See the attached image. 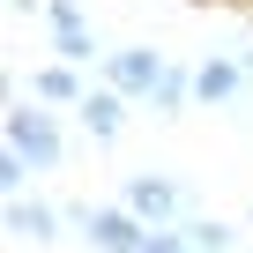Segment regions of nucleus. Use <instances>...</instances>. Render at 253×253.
I'll use <instances>...</instances> for the list:
<instances>
[{"label": "nucleus", "mask_w": 253, "mask_h": 253, "mask_svg": "<svg viewBox=\"0 0 253 253\" xmlns=\"http://www.w3.org/2000/svg\"><path fill=\"white\" fill-rule=\"evenodd\" d=\"M67 223L82 231V246L89 253H149V223L134 216V209H126V201H75L67 209Z\"/></svg>", "instance_id": "f257e3e1"}, {"label": "nucleus", "mask_w": 253, "mask_h": 253, "mask_svg": "<svg viewBox=\"0 0 253 253\" xmlns=\"http://www.w3.org/2000/svg\"><path fill=\"white\" fill-rule=\"evenodd\" d=\"M0 126H8V149H15L30 171H60V157H67V134H60V119H52L38 97H15Z\"/></svg>", "instance_id": "f03ea898"}, {"label": "nucleus", "mask_w": 253, "mask_h": 253, "mask_svg": "<svg viewBox=\"0 0 253 253\" xmlns=\"http://www.w3.org/2000/svg\"><path fill=\"white\" fill-rule=\"evenodd\" d=\"M164 75H171V60H164L157 45H112V52H104V89H119L126 104H149Z\"/></svg>", "instance_id": "7ed1b4c3"}, {"label": "nucleus", "mask_w": 253, "mask_h": 253, "mask_svg": "<svg viewBox=\"0 0 253 253\" xmlns=\"http://www.w3.org/2000/svg\"><path fill=\"white\" fill-rule=\"evenodd\" d=\"M119 201L134 209L149 231H179V223H186V186H179V179H164V171H126Z\"/></svg>", "instance_id": "20e7f679"}, {"label": "nucleus", "mask_w": 253, "mask_h": 253, "mask_svg": "<svg viewBox=\"0 0 253 253\" xmlns=\"http://www.w3.org/2000/svg\"><path fill=\"white\" fill-rule=\"evenodd\" d=\"M45 30H52V52H60V67H104V45H97V30H89V15H82V0H45Z\"/></svg>", "instance_id": "39448f33"}, {"label": "nucleus", "mask_w": 253, "mask_h": 253, "mask_svg": "<svg viewBox=\"0 0 253 253\" xmlns=\"http://www.w3.org/2000/svg\"><path fill=\"white\" fill-rule=\"evenodd\" d=\"M246 89H253V75L238 67V52H209V60L194 67V97H201V104H216V112H223V104H238Z\"/></svg>", "instance_id": "423d86ee"}, {"label": "nucleus", "mask_w": 253, "mask_h": 253, "mask_svg": "<svg viewBox=\"0 0 253 253\" xmlns=\"http://www.w3.org/2000/svg\"><path fill=\"white\" fill-rule=\"evenodd\" d=\"M60 223H67V209H52L45 194H15V201H8V231H15V238H30V246H52V238H60Z\"/></svg>", "instance_id": "0eeeda50"}, {"label": "nucleus", "mask_w": 253, "mask_h": 253, "mask_svg": "<svg viewBox=\"0 0 253 253\" xmlns=\"http://www.w3.org/2000/svg\"><path fill=\"white\" fill-rule=\"evenodd\" d=\"M75 119H82V134H89V142H119V126H126V97L97 82V89L75 104Z\"/></svg>", "instance_id": "6e6552de"}, {"label": "nucleus", "mask_w": 253, "mask_h": 253, "mask_svg": "<svg viewBox=\"0 0 253 253\" xmlns=\"http://www.w3.org/2000/svg\"><path fill=\"white\" fill-rule=\"evenodd\" d=\"M30 97H38V104H67V112H75L89 89L75 82V67H38V75H30Z\"/></svg>", "instance_id": "1a4fd4ad"}, {"label": "nucleus", "mask_w": 253, "mask_h": 253, "mask_svg": "<svg viewBox=\"0 0 253 253\" xmlns=\"http://www.w3.org/2000/svg\"><path fill=\"white\" fill-rule=\"evenodd\" d=\"M186 104H201V97H194V67H171V75L157 82V97H149V112H157V119H179Z\"/></svg>", "instance_id": "9d476101"}, {"label": "nucleus", "mask_w": 253, "mask_h": 253, "mask_svg": "<svg viewBox=\"0 0 253 253\" xmlns=\"http://www.w3.org/2000/svg\"><path fill=\"white\" fill-rule=\"evenodd\" d=\"M179 231H186V246H194V253H231V246H238V231H231V223H216V216H186Z\"/></svg>", "instance_id": "9b49d317"}, {"label": "nucleus", "mask_w": 253, "mask_h": 253, "mask_svg": "<svg viewBox=\"0 0 253 253\" xmlns=\"http://www.w3.org/2000/svg\"><path fill=\"white\" fill-rule=\"evenodd\" d=\"M30 179H38V171H30V164H23L15 149H0V194H8V201H15V194H23Z\"/></svg>", "instance_id": "f8f14e48"}, {"label": "nucleus", "mask_w": 253, "mask_h": 253, "mask_svg": "<svg viewBox=\"0 0 253 253\" xmlns=\"http://www.w3.org/2000/svg\"><path fill=\"white\" fill-rule=\"evenodd\" d=\"M149 253H194V246H186V231H157V238H149Z\"/></svg>", "instance_id": "ddd939ff"}, {"label": "nucleus", "mask_w": 253, "mask_h": 253, "mask_svg": "<svg viewBox=\"0 0 253 253\" xmlns=\"http://www.w3.org/2000/svg\"><path fill=\"white\" fill-rule=\"evenodd\" d=\"M246 231H253V216H246Z\"/></svg>", "instance_id": "4468645a"}]
</instances>
